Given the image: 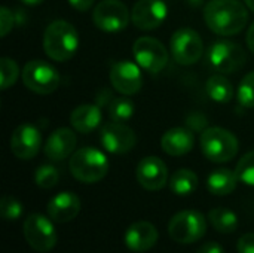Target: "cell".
Masks as SVG:
<instances>
[{
    "label": "cell",
    "mask_w": 254,
    "mask_h": 253,
    "mask_svg": "<svg viewBox=\"0 0 254 253\" xmlns=\"http://www.w3.org/2000/svg\"><path fill=\"white\" fill-rule=\"evenodd\" d=\"M204 21L217 36H235L249 22L247 7L238 0H210L204 6Z\"/></svg>",
    "instance_id": "6da1fadb"
},
{
    "label": "cell",
    "mask_w": 254,
    "mask_h": 253,
    "mask_svg": "<svg viewBox=\"0 0 254 253\" xmlns=\"http://www.w3.org/2000/svg\"><path fill=\"white\" fill-rule=\"evenodd\" d=\"M79 48V34L73 24L64 19L52 21L43 33L45 54L58 63L71 60Z\"/></svg>",
    "instance_id": "7a4b0ae2"
},
{
    "label": "cell",
    "mask_w": 254,
    "mask_h": 253,
    "mask_svg": "<svg viewBox=\"0 0 254 253\" xmlns=\"http://www.w3.org/2000/svg\"><path fill=\"white\" fill-rule=\"evenodd\" d=\"M70 173L82 183H95L103 180L109 173L107 157L95 148H82L70 158Z\"/></svg>",
    "instance_id": "3957f363"
},
{
    "label": "cell",
    "mask_w": 254,
    "mask_h": 253,
    "mask_svg": "<svg viewBox=\"0 0 254 253\" xmlns=\"http://www.w3.org/2000/svg\"><path fill=\"white\" fill-rule=\"evenodd\" d=\"M201 151L208 161L222 164L232 161L237 157L240 142L229 130L222 127H210L201 133Z\"/></svg>",
    "instance_id": "277c9868"
},
{
    "label": "cell",
    "mask_w": 254,
    "mask_h": 253,
    "mask_svg": "<svg viewBox=\"0 0 254 253\" xmlns=\"http://www.w3.org/2000/svg\"><path fill=\"white\" fill-rule=\"evenodd\" d=\"M207 233L205 216L198 210H182L176 213L168 224L170 237L180 245H192L199 242Z\"/></svg>",
    "instance_id": "5b68a950"
},
{
    "label": "cell",
    "mask_w": 254,
    "mask_h": 253,
    "mask_svg": "<svg viewBox=\"0 0 254 253\" xmlns=\"http://www.w3.org/2000/svg\"><path fill=\"white\" fill-rule=\"evenodd\" d=\"M22 234L28 246L39 253L51 252L58 242L54 221L40 213H31L22 224Z\"/></svg>",
    "instance_id": "8992f818"
},
{
    "label": "cell",
    "mask_w": 254,
    "mask_h": 253,
    "mask_svg": "<svg viewBox=\"0 0 254 253\" xmlns=\"http://www.w3.org/2000/svg\"><path fill=\"white\" fill-rule=\"evenodd\" d=\"M24 85L40 95L52 94L60 85V73L58 70L43 60H30L21 73Z\"/></svg>",
    "instance_id": "52a82bcc"
},
{
    "label": "cell",
    "mask_w": 254,
    "mask_h": 253,
    "mask_svg": "<svg viewBox=\"0 0 254 253\" xmlns=\"http://www.w3.org/2000/svg\"><path fill=\"white\" fill-rule=\"evenodd\" d=\"M173 58L182 66H192L198 63L204 54V42L193 28H179L173 33L170 40Z\"/></svg>",
    "instance_id": "ba28073f"
},
{
    "label": "cell",
    "mask_w": 254,
    "mask_h": 253,
    "mask_svg": "<svg viewBox=\"0 0 254 253\" xmlns=\"http://www.w3.org/2000/svg\"><path fill=\"white\" fill-rule=\"evenodd\" d=\"M131 13L121 0H101L92 12V22L106 33H118L128 27Z\"/></svg>",
    "instance_id": "9c48e42d"
},
{
    "label": "cell",
    "mask_w": 254,
    "mask_h": 253,
    "mask_svg": "<svg viewBox=\"0 0 254 253\" xmlns=\"http://www.w3.org/2000/svg\"><path fill=\"white\" fill-rule=\"evenodd\" d=\"M246 60L243 46L232 40H217L208 49V63L219 73H234L246 64Z\"/></svg>",
    "instance_id": "30bf717a"
},
{
    "label": "cell",
    "mask_w": 254,
    "mask_h": 253,
    "mask_svg": "<svg viewBox=\"0 0 254 253\" xmlns=\"http://www.w3.org/2000/svg\"><path fill=\"white\" fill-rule=\"evenodd\" d=\"M134 60L137 64L149 72V73H159L168 63V51L167 48L155 37L143 36L134 42L132 46Z\"/></svg>",
    "instance_id": "8fae6325"
},
{
    "label": "cell",
    "mask_w": 254,
    "mask_h": 253,
    "mask_svg": "<svg viewBox=\"0 0 254 253\" xmlns=\"http://www.w3.org/2000/svg\"><path fill=\"white\" fill-rule=\"evenodd\" d=\"M100 140L103 148L113 155H124L134 149L137 145V136L132 128L124 122H109L101 128Z\"/></svg>",
    "instance_id": "7c38bea8"
},
{
    "label": "cell",
    "mask_w": 254,
    "mask_h": 253,
    "mask_svg": "<svg viewBox=\"0 0 254 253\" xmlns=\"http://www.w3.org/2000/svg\"><path fill=\"white\" fill-rule=\"evenodd\" d=\"M110 82L113 88L122 95H134L143 86L141 67L132 61L121 60L110 69Z\"/></svg>",
    "instance_id": "4fadbf2b"
},
{
    "label": "cell",
    "mask_w": 254,
    "mask_h": 253,
    "mask_svg": "<svg viewBox=\"0 0 254 253\" xmlns=\"http://www.w3.org/2000/svg\"><path fill=\"white\" fill-rule=\"evenodd\" d=\"M168 16V6L164 0H138L135 1L131 21L138 30L150 31L164 24Z\"/></svg>",
    "instance_id": "5bb4252c"
},
{
    "label": "cell",
    "mask_w": 254,
    "mask_h": 253,
    "mask_svg": "<svg viewBox=\"0 0 254 253\" xmlns=\"http://www.w3.org/2000/svg\"><path fill=\"white\" fill-rule=\"evenodd\" d=\"M42 146V136L36 125L21 124L10 136V151L18 160H31Z\"/></svg>",
    "instance_id": "9a60e30c"
},
{
    "label": "cell",
    "mask_w": 254,
    "mask_h": 253,
    "mask_svg": "<svg viewBox=\"0 0 254 253\" xmlns=\"http://www.w3.org/2000/svg\"><path fill=\"white\" fill-rule=\"evenodd\" d=\"M135 176L146 191H161L168 182V169L161 158L146 157L138 163Z\"/></svg>",
    "instance_id": "2e32d148"
},
{
    "label": "cell",
    "mask_w": 254,
    "mask_h": 253,
    "mask_svg": "<svg viewBox=\"0 0 254 253\" xmlns=\"http://www.w3.org/2000/svg\"><path fill=\"white\" fill-rule=\"evenodd\" d=\"M158 239V230L152 222L137 221L131 224L125 233V246L132 252H147L156 246Z\"/></svg>",
    "instance_id": "e0dca14e"
},
{
    "label": "cell",
    "mask_w": 254,
    "mask_h": 253,
    "mask_svg": "<svg viewBox=\"0 0 254 253\" xmlns=\"http://www.w3.org/2000/svg\"><path fill=\"white\" fill-rule=\"evenodd\" d=\"M80 207H82L80 198L74 192L64 191V192L54 195L49 200L46 206V212H48V216L54 222L67 224L80 213Z\"/></svg>",
    "instance_id": "ac0fdd59"
},
{
    "label": "cell",
    "mask_w": 254,
    "mask_h": 253,
    "mask_svg": "<svg viewBox=\"0 0 254 253\" xmlns=\"http://www.w3.org/2000/svg\"><path fill=\"white\" fill-rule=\"evenodd\" d=\"M76 134L71 128H58L43 145V152L51 161H63L74 154L76 148Z\"/></svg>",
    "instance_id": "d6986e66"
},
{
    "label": "cell",
    "mask_w": 254,
    "mask_h": 253,
    "mask_svg": "<svg viewBox=\"0 0 254 253\" xmlns=\"http://www.w3.org/2000/svg\"><path fill=\"white\" fill-rule=\"evenodd\" d=\"M195 137L192 130L176 127L164 133L161 139L162 151L170 157H183L193 149Z\"/></svg>",
    "instance_id": "ffe728a7"
},
{
    "label": "cell",
    "mask_w": 254,
    "mask_h": 253,
    "mask_svg": "<svg viewBox=\"0 0 254 253\" xmlns=\"http://www.w3.org/2000/svg\"><path fill=\"white\" fill-rule=\"evenodd\" d=\"M103 119L101 109L97 104H80L70 115L71 127L82 134L92 133Z\"/></svg>",
    "instance_id": "44dd1931"
},
{
    "label": "cell",
    "mask_w": 254,
    "mask_h": 253,
    "mask_svg": "<svg viewBox=\"0 0 254 253\" xmlns=\"http://www.w3.org/2000/svg\"><path fill=\"white\" fill-rule=\"evenodd\" d=\"M238 176L229 169H217L210 173L207 179V188L213 195H229L235 191L238 185Z\"/></svg>",
    "instance_id": "7402d4cb"
},
{
    "label": "cell",
    "mask_w": 254,
    "mask_h": 253,
    "mask_svg": "<svg viewBox=\"0 0 254 253\" xmlns=\"http://www.w3.org/2000/svg\"><path fill=\"white\" fill-rule=\"evenodd\" d=\"M205 91L211 100L222 104L229 103L234 97V85L223 73L210 76L205 84Z\"/></svg>",
    "instance_id": "603a6c76"
},
{
    "label": "cell",
    "mask_w": 254,
    "mask_h": 253,
    "mask_svg": "<svg viewBox=\"0 0 254 253\" xmlns=\"http://www.w3.org/2000/svg\"><path fill=\"white\" fill-rule=\"evenodd\" d=\"M198 185H199L198 176L195 174V171L189 169L177 170L170 179V189L173 191V194L180 197L193 194L198 189Z\"/></svg>",
    "instance_id": "cb8c5ba5"
},
{
    "label": "cell",
    "mask_w": 254,
    "mask_h": 253,
    "mask_svg": "<svg viewBox=\"0 0 254 253\" xmlns=\"http://www.w3.org/2000/svg\"><path fill=\"white\" fill-rule=\"evenodd\" d=\"M208 221L216 231L220 234H231L238 228V216L235 212L226 207H216L210 210Z\"/></svg>",
    "instance_id": "d4e9b609"
},
{
    "label": "cell",
    "mask_w": 254,
    "mask_h": 253,
    "mask_svg": "<svg viewBox=\"0 0 254 253\" xmlns=\"http://www.w3.org/2000/svg\"><path fill=\"white\" fill-rule=\"evenodd\" d=\"M109 116L115 122H128L134 116V103L128 95L116 97L109 104Z\"/></svg>",
    "instance_id": "484cf974"
},
{
    "label": "cell",
    "mask_w": 254,
    "mask_h": 253,
    "mask_svg": "<svg viewBox=\"0 0 254 253\" xmlns=\"http://www.w3.org/2000/svg\"><path fill=\"white\" fill-rule=\"evenodd\" d=\"M60 180V173L54 166L43 164L34 171V183L42 189L54 188Z\"/></svg>",
    "instance_id": "4316f807"
},
{
    "label": "cell",
    "mask_w": 254,
    "mask_h": 253,
    "mask_svg": "<svg viewBox=\"0 0 254 253\" xmlns=\"http://www.w3.org/2000/svg\"><path fill=\"white\" fill-rule=\"evenodd\" d=\"M0 75H1V85L0 88L6 91L7 88L13 86L18 76H19V67L15 60L12 58H1L0 60Z\"/></svg>",
    "instance_id": "83f0119b"
},
{
    "label": "cell",
    "mask_w": 254,
    "mask_h": 253,
    "mask_svg": "<svg viewBox=\"0 0 254 253\" xmlns=\"http://www.w3.org/2000/svg\"><path fill=\"white\" fill-rule=\"evenodd\" d=\"M24 212V207H22V203L12 197V195H4L1 200H0V216L4 219V221H16L21 218Z\"/></svg>",
    "instance_id": "f1b7e54d"
},
{
    "label": "cell",
    "mask_w": 254,
    "mask_h": 253,
    "mask_svg": "<svg viewBox=\"0 0 254 253\" xmlns=\"http://www.w3.org/2000/svg\"><path fill=\"white\" fill-rule=\"evenodd\" d=\"M235 173L244 185L254 186V151L246 154L237 164Z\"/></svg>",
    "instance_id": "f546056e"
},
{
    "label": "cell",
    "mask_w": 254,
    "mask_h": 253,
    "mask_svg": "<svg viewBox=\"0 0 254 253\" xmlns=\"http://www.w3.org/2000/svg\"><path fill=\"white\" fill-rule=\"evenodd\" d=\"M238 101L243 107L254 109V72L246 75L240 82Z\"/></svg>",
    "instance_id": "4dcf8cb0"
},
{
    "label": "cell",
    "mask_w": 254,
    "mask_h": 253,
    "mask_svg": "<svg viewBox=\"0 0 254 253\" xmlns=\"http://www.w3.org/2000/svg\"><path fill=\"white\" fill-rule=\"evenodd\" d=\"M12 27H13V15L6 6H3L0 9V34H1V37H6L7 33L12 30Z\"/></svg>",
    "instance_id": "1f68e13d"
},
{
    "label": "cell",
    "mask_w": 254,
    "mask_h": 253,
    "mask_svg": "<svg viewBox=\"0 0 254 253\" xmlns=\"http://www.w3.org/2000/svg\"><path fill=\"white\" fill-rule=\"evenodd\" d=\"M237 251L238 253H254V233H247L240 237Z\"/></svg>",
    "instance_id": "d6a6232c"
},
{
    "label": "cell",
    "mask_w": 254,
    "mask_h": 253,
    "mask_svg": "<svg viewBox=\"0 0 254 253\" xmlns=\"http://www.w3.org/2000/svg\"><path fill=\"white\" fill-rule=\"evenodd\" d=\"M186 122L190 127V130H202L204 131L207 128V119L201 113H192Z\"/></svg>",
    "instance_id": "836d02e7"
},
{
    "label": "cell",
    "mask_w": 254,
    "mask_h": 253,
    "mask_svg": "<svg viewBox=\"0 0 254 253\" xmlns=\"http://www.w3.org/2000/svg\"><path fill=\"white\" fill-rule=\"evenodd\" d=\"M68 3H70V6H73L76 10H79V12H86V10H89V9L94 6L95 0H68Z\"/></svg>",
    "instance_id": "e575fe53"
},
{
    "label": "cell",
    "mask_w": 254,
    "mask_h": 253,
    "mask_svg": "<svg viewBox=\"0 0 254 253\" xmlns=\"http://www.w3.org/2000/svg\"><path fill=\"white\" fill-rule=\"evenodd\" d=\"M196 253H225L223 251V248L219 245V243H216V242H208V243H205V245H202Z\"/></svg>",
    "instance_id": "d590c367"
},
{
    "label": "cell",
    "mask_w": 254,
    "mask_h": 253,
    "mask_svg": "<svg viewBox=\"0 0 254 253\" xmlns=\"http://www.w3.org/2000/svg\"><path fill=\"white\" fill-rule=\"evenodd\" d=\"M247 46L254 54V21L252 22V25L249 28V33H247Z\"/></svg>",
    "instance_id": "8d00e7d4"
},
{
    "label": "cell",
    "mask_w": 254,
    "mask_h": 253,
    "mask_svg": "<svg viewBox=\"0 0 254 253\" xmlns=\"http://www.w3.org/2000/svg\"><path fill=\"white\" fill-rule=\"evenodd\" d=\"M21 1L25 3V4H28V6H37V4L43 3L45 0H21Z\"/></svg>",
    "instance_id": "74e56055"
},
{
    "label": "cell",
    "mask_w": 254,
    "mask_h": 253,
    "mask_svg": "<svg viewBox=\"0 0 254 253\" xmlns=\"http://www.w3.org/2000/svg\"><path fill=\"white\" fill-rule=\"evenodd\" d=\"M190 6H193V7H198V6H201L202 3H204V0H186Z\"/></svg>",
    "instance_id": "f35d334b"
},
{
    "label": "cell",
    "mask_w": 254,
    "mask_h": 253,
    "mask_svg": "<svg viewBox=\"0 0 254 253\" xmlns=\"http://www.w3.org/2000/svg\"><path fill=\"white\" fill-rule=\"evenodd\" d=\"M244 1H246V6L254 12V0H244Z\"/></svg>",
    "instance_id": "ab89813d"
}]
</instances>
